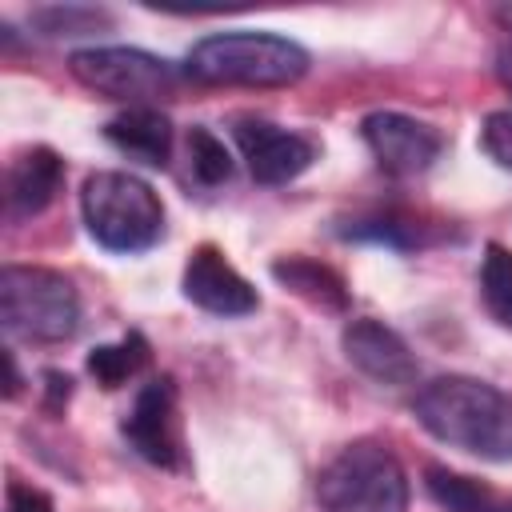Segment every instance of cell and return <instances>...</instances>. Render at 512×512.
<instances>
[{
    "mask_svg": "<svg viewBox=\"0 0 512 512\" xmlns=\"http://www.w3.org/2000/svg\"><path fill=\"white\" fill-rule=\"evenodd\" d=\"M416 424L488 464L512 460V392L476 376H436L412 400Z\"/></svg>",
    "mask_w": 512,
    "mask_h": 512,
    "instance_id": "6da1fadb",
    "label": "cell"
},
{
    "mask_svg": "<svg viewBox=\"0 0 512 512\" xmlns=\"http://www.w3.org/2000/svg\"><path fill=\"white\" fill-rule=\"evenodd\" d=\"M308 48L280 32L232 28L212 32L188 48V76L200 84H228V88H288L308 72Z\"/></svg>",
    "mask_w": 512,
    "mask_h": 512,
    "instance_id": "7a4b0ae2",
    "label": "cell"
},
{
    "mask_svg": "<svg viewBox=\"0 0 512 512\" xmlns=\"http://www.w3.org/2000/svg\"><path fill=\"white\" fill-rule=\"evenodd\" d=\"M80 216L88 236L108 252H144L164 236V204L156 188L132 172L104 168L80 184Z\"/></svg>",
    "mask_w": 512,
    "mask_h": 512,
    "instance_id": "3957f363",
    "label": "cell"
},
{
    "mask_svg": "<svg viewBox=\"0 0 512 512\" xmlns=\"http://www.w3.org/2000/svg\"><path fill=\"white\" fill-rule=\"evenodd\" d=\"M320 512H408V476L380 440L344 444L316 476Z\"/></svg>",
    "mask_w": 512,
    "mask_h": 512,
    "instance_id": "277c9868",
    "label": "cell"
},
{
    "mask_svg": "<svg viewBox=\"0 0 512 512\" xmlns=\"http://www.w3.org/2000/svg\"><path fill=\"white\" fill-rule=\"evenodd\" d=\"M0 324L16 340L60 344L80 328V296L72 280L44 264L0 268Z\"/></svg>",
    "mask_w": 512,
    "mask_h": 512,
    "instance_id": "5b68a950",
    "label": "cell"
},
{
    "mask_svg": "<svg viewBox=\"0 0 512 512\" xmlns=\"http://www.w3.org/2000/svg\"><path fill=\"white\" fill-rule=\"evenodd\" d=\"M72 76L92 88L104 100H124L128 108H140L148 100H160L176 88V68L164 56H152L144 48L128 44H92L68 56Z\"/></svg>",
    "mask_w": 512,
    "mask_h": 512,
    "instance_id": "8992f818",
    "label": "cell"
},
{
    "mask_svg": "<svg viewBox=\"0 0 512 512\" xmlns=\"http://www.w3.org/2000/svg\"><path fill=\"white\" fill-rule=\"evenodd\" d=\"M120 436L152 468H164V472L188 468L180 388H176L172 376H152L148 384H140V392L132 396V408L120 420Z\"/></svg>",
    "mask_w": 512,
    "mask_h": 512,
    "instance_id": "52a82bcc",
    "label": "cell"
},
{
    "mask_svg": "<svg viewBox=\"0 0 512 512\" xmlns=\"http://www.w3.org/2000/svg\"><path fill=\"white\" fill-rule=\"evenodd\" d=\"M232 140H236L240 156L248 160L252 180L268 184V188L296 180L320 156V144L308 132L280 128V124H272L264 116H236L232 120Z\"/></svg>",
    "mask_w": 512,
    "mask_h": 512,
    "instance_id": "ba28073f",
    "label": "cell"
},
{
    "mask_svg": "<svg viewBox=\"0 0 512 512\" xmlns=\"http://www.w3.org/2000/svg\"><path fill=\"white\" fill-rule=\"evenodd\" d=\"M360 136H364L368 152L376 156V164L400 180L428 172L444 152V136L436 124H424V120L392 112V108L368 112L360 120Z\"/></svg>",
    "mask_w": 512,
    "mask_h": 512,
    "instance_id": "9c48e42d",
    "label": "cell"
},
{
    "mask_svg": "<svg viewBox=\"0 0 512 512\" xmlns=\"http://www.w3.org/2000/svg\"><path fill=\"white\" fill-rule=\"evenodd\" d=\"M340 348H344L352 368H360L368 380L388 384V388H408L420 372L404 336L396 328H388L384 320H372V316L348 320L340 332Z\"/></svg>",
    "mask_w": 512,
    "mask_h": 512,
    "instance_id": "30bf717a",
    "label": "cell"
},
{
    "mask_svg": "<svg viewBox=\"0 0 512 512\" xmlns=\"http://www.w3.org/2000/svg\"><path fill=\"white\" fill-rule=\"evenodd\" d=\"M180 288H184V296H188L196 308H204V312H212V316L236 320V316H248V312L260 308L256 288L224 260V252H220L216 244H200V248L188 256Z\"/></svg>",
    "mask_w": 512,
    "mask_h": 512,
    "instance_id": "8fae6325",
    "label": "cell"
},
{
    "mask_svg": "<svg viewBox=\"0 0 512 512\" xmlns=\"http://www.w3.org/2000/svg\"><path fill=\"white\" fill-rule=\"evenodd\" d=\"M64 184V160L48 148V144H36V148H24L20 156H12L8 164V176H4V200H8V216L12 220H28V216H40L56 192Z\"/></svg>",
    "mask_w": 512,
    "mask_h": 512,
    "instance_id": "7c38bea8",
    "label": "cell"
},
{
    "mask_svg": "<svg viewBox=\"0 0 512 512\" xmlns=\"http://www.w3.org/2000/svg\"><path fill=\"white\" fill-rule=\"evenodd\" d=\"M104 140L116 152H124L128 160H140L148 168H164L172 156V120L152 104L124 108L104 124Z\"/></svg>",
    "mask_w": 512,
    "mask_h": 512,
    "instance_id": "4fadbf2b",
    "label": "cell"
},
{
    "mask_svg": "<svg viewBox=\"0 0 512 512\" xmlns=\"http://www.w3.org/2000/svg\"><path fill=\"white\" fill-rule=\"evenodd\" d=\"M272 276L280 288H288L292 296H304L316 308H328V312L348 308V284L340 280V272H332L312 256H280L272 260Z\"/></svg>",
    "mask_w": 512,
    "mask_h": 512,
    "instance_id": "5bb4252c",
    "label": "cell"
},
{
    "mask_svg": "<svg viewBox=\"0 0 512 512\" xmlns=\"http://www.w3.org/2000/svg\"><path fill=\"white\" fill-rule=\"evenodd\" d=\"M424 488L448 512H512V496H500L496 488H488L464 472H452L444 464L424 468Z\"/></svg>",
    "mask_w": 512,
    "mask_h": 512,
    "instance_id": "9a60e30c",
    "label": "cell"
},
{
    "mask_svg": "<svg viewBox=\"0 0 512 512\" xmlns=\"http://www.w3.org/2000/svg\"><path fill=\"white\" fill-rule=\"evenodd\" d=\"M148 360H152L148 340H144L140 332H124L120 340L100 344V348L88 352V372L96 376L100 388H120V384H128L132 376H140V372L148 368Z\"/></svg>",
    "mask_w": 512,
    "mask_h": 512,
    "instance_id": "2e32d148",
    "label": "cell"
},
{
    "mask_svg": "<svg viewBox=\"0 0 512 512\" xmlns=\"http://www.w3.org/2000/svg\"><path fill=\"white\" fill-rule=\"evenodd\" d=\"M344 240H372V244H384V248H416L424 240V224L400 208H376V212H364V216H352L344 228H340Z\"/></svg>",
    "mask_w": 512,
    "mask_h": 512,
    "instance_id": "e0dca14e",
    "label": "cell"
},
{
    "mask_svg": "<svg viewBox=\"0 0 512 512\" xmlns=\"http://www.w3.org/2000/svg\"><path fill=\"white\" fill-rule=\"evenodd\" d=\"M480 300L488 316L512 332V248L504 244H484L480 256Z\"/></svg>",
    "mask_w": 512,
    "mask_h": 512,
    "instance_id": "ac0fdd59",
    "label": "cell"
},
{
    "mask_svg": "<svg viewBox=\"0 0 512 512\" xmlns=\"http://www.w3.org/2000/svg\"><path fill=\"white\" fill-rule=\"evenodd\" d=\"M188 168L204 188H216V184H224L232 176V152L224 148V140L212 128L196 124L188 132Z\"/></svg>",
    "mask_w": 512,
    "mask_h": 512,
    "instance_id": "d6986e66",
    "label": "cell"
},
{
    "mask_svg": "<svg viewBox=\"0 0 512 512\" xmlns=\"http://www.w3.org/2000/svg\"><path fill=\"white\" fill-rule=\"evenodd\" d=\"M32 24L44 32V36H80V32H96L108 24V12H96V8H40L32 12Z\"/></svg>",
    "mask_w": 512,
    "mask_h": 512,
    "instance_id": "ffe728a7",
    "label": "cell"
},
{
    "mask_svg": "<svg viewBox=\"0 0 512 512\" xmlns=\"http://www.w3.org/2000/svg\"><path fill=\"white\" fill-rule=\"evenodd\" d=\"M480 148H484L488 160H496L500 168L512 172V104L492 108L480 120Z\"/></svg>",
    "mask_w": 512,
    "mask_h": 512,
    "instance_id": "44dd1931",
    "label": "cell"
},
{
    "mask_svg": "<svg viewBox=\"0 0 512 512\" xmlns=\"http://www.w3.org/2000/svg\"><path fill=\"white\" fill-rule=\"evenodd\" d=\"M4 512H56L52 508V496L24 484V480H12L8 484V496H4Z\"/></svg>",
    "mask_w": 512,
    "mask_h": 512,
    "instance_id": "7402d4cb",
    "label": "cell"
},
{
    "mask_svg": "<svg viewBox=\"0 0 512 512\" xmlns=\"http://www.w3.org/2000/svg\"><path fill=\"white\" fill-rule=\"evenodd\" d=\"M68 396H72V376L48 368L44 372V404H48V412H60L68 404Z\"/></svg>",
    "mask_w": 512,
    "mask_h": 512,
    "instance_id": "603a6c76",
    "label": "cell"
},
{
    "mask_svg": "<svg viewBox=\"0 0 512 512\" xmlns=\"http://www.w3.org/2000/svg\"><path fill=\"white\" fill-rule=\"evenodd\" d=\"M500 20H504V28H508V40H504L500 52H496V72H500V80L512 88V4L500 8Z\"/></svg>",
    "mask_w": 512,
    "mask_h": 512,
    "instance_id": "cb8c5ba5",
    "label": "cell"
},
{
    "mask_svg": "<svg viewBox=\"0 0 512 512\" xmlns=\"http://www.w3.org/2000/svg\"><path fill=\"white\" fill-rule=\"evenodd\" d=\"M4 364H8V384H4V396H16V392H20V372H16V356H12V348H4Z\"/></svg>",
    "mask_w": 512,
    "mask_h": 512,
    "instance_id": "d4e9b609",
    "label": "cell"
}]
</instances>
